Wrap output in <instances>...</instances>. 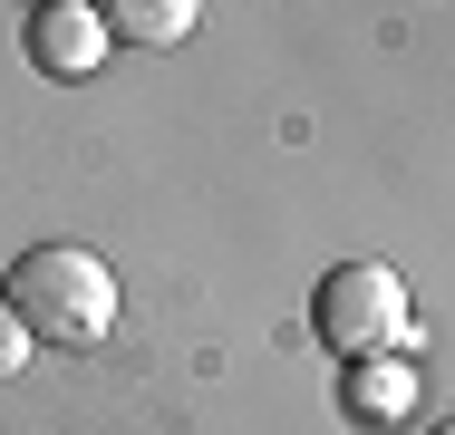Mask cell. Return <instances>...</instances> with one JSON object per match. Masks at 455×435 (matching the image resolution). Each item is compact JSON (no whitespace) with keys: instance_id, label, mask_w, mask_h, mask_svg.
I'll return each instance as SVG.
<instances>
[{"instance_id":"obj_6","label":"cell","mask_w":455,"mask_h":435,"mask_svg":"<svg viewBox=\"0 0 455 435\" xmlns=\"http://www.w3.org/2000/svg\"><path fill=\"white\" fill-rule=\"evenodd\" d=\"M29 358V329H20V310H10V290H0V377Z\"/></svg>"},{"instance_id":"obj_4","label":"cell","mask_w":455,"mask_h":435,"mask_svg":"<svg viewBox=\"0 0 455 435\" xmlns=\"http://www.w3.org/2000/svg\"><path fill=\"white\" fill-rule=\"evenodd\" d=\"M204 20V0H107V39L126 49H184Z\"/></svg>"},{"instance_id":"obj_3","label":"cell","mask_w":455,"mask_h":435,"mask_svg":"<svg viewBox=\"0 0 455 435\" xmlns=\"http://www.w3.org/2000/svg\"><path fill=\"white\" fill-rule=\"evenodd\" d=\"M107 10H88V0H39L29 10V59L49 68V78H88V68H107Z\"/></svg>"},{"instance_id":"obj_7","label":"cell","mask_w":455,"mask_h":435,"mask_svg":"<svg viewBox=\"0 0 455 435\" xmlns=\"http://www.w3.org/2000/svg\"><path fill=\"white\" fill-rule=\"evenodd\" d=\"M446 435H455V426H446Z\"/></svg>"},{"instance_id":"obj_1","label":"cell","mask_w":455,"mask_h":435,"mask_svg":"<svg viewBox=\"0 0 455 435\" xmlns=\"http://www.w3.org/2000/svg\"><path fill=\"white\" fill-rule=\"evenodd\" d=\"M10 310H20V329L49 348H97L116 329V271L88 252V242H39V252L10 261Z\"/></svg>"},{"instance_id":"obj_5","label":"cell","mask_w":455,"mask_h":435,"mask_svg":"<svg viewBox=\"0 0 455 435\" xmlns=\"http://www.w3.org/2000/svg\"><path fill=\"white\" fill-rule=\"evenodd\" d=\"M417 407V368L407 358H349V416L359 426H397Z\"/></svg>"},{"instance_id":"obj_2","label":"cell","mask_w":455,"mask_h":435,"mask_svg":"<svg viewBox=\"0 0 455 435\" xmlns=\"http://www.w3.org/2000/svg\"><path fill=\"white\" fill-rule=\"evenodd\" d=\"M310 320H320V348H339V358H387L407 339V281L387 261H339L320 281V310Z\"/></svg>"}]
</instances>
